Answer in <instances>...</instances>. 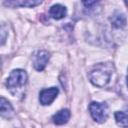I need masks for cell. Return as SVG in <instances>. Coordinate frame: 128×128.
<instances>
[{
    "label": "cell",
    "mask_w": 128,
    "mask_h": 128,
    "mask_svg": "<svg viewBox=\"0 0 128 128\" xmlns=\"http://www.w3.org/2000/svg\"><path fill=\"white\" fill-rule=\"evenodd\" d=\"M66 8L60 4H56V5H53L50 10H49V14L52 18L56 19V20H59V19H62L65 17L66 15Z\"/></svg>",
    "instance_id": "ba28073f"
},
{
    "label": "cell",
    "mask_w": 128,
    "mask_h": 128,
    "mask_svg": "<svg viewBox=\"0 0 128 128\" xmlns=\"http://www.w3.org/2000/svg\"><path fill=\"white\" fill-rule=\"evenodd\" d=\"M125 4H126V5L128 6V1H125Z\"/></svg>",
    "instance_id": "4fadbf2b"
},
{
    "label": "cell",
    "mask_w": 128,
    "mask_h": 128,
    "mask_svg": "<svg viewBox=\"0 0 128 128\" xmlns=\"http://www.w3.org/2000/svg\"><path fill=\"white\" fill-rule=\"evenodd\" d=\"M41 4V1H33V0H26V1H8L4 2V5L6 6H24V7H34Z\"/></svg>",
    "instance_id": "9c48e42d"
},
{
    "label": "cell",
    "mask_w": 128,
    "mask_h": 128,
    "mask_svg": "<svg viewBox=\"0 0 128 128\" xmlns=\"http://www.w3.org/2000/svg\"><path fill=\"white\" fill-rule=\"evenodd\" d=\"M115 120L119 126L123 128H128V114L118 111L115 113Z\"/></svg>",
    "instance_id": "8fae6325"
},
{
    "label": "cell",
    "mask_w": 128,
    "mask_h": 128,
    "mask_svg": "<svg viewBox=\"0 0 128 128\" xmlns=\"http://www.w3.org/2000/svg\"><path fill=\"white\" fill-rule=\"evenodd\" d=\"M90 114L92 118L99 122L102 123L106 121L108 117V107L105 103H99V102H92L89 106Z\"/></svg>",
    "instance_id": "3957f363"
},
{
    "label": "cell",
    "mask_w": 128,
    "mask_h": 128,
    "mask_svg": "<svg viewBox=\"0 0 128 128\" xmlns=\"http://www.w3.org/2000/svg\"><path fill=\"white\" fill-rule=\"evenodd\" d=\"M126 79H127V86H128V74H127V77H126Z\"/></svg>",
    "instance_id": "7c38bea8"
},
{
    "label": "cell",
    "mask_w": 128,
    "mask_h": 128,
    "mask_svg": "<svg viewBox=\"0 0 128 128\" xmlns=\"http://www.w3.org/2000/svg\"><path fill=\"white\" fill-rule=\"evenodd\" d=\"M69 118H70V111L68 109H62L53 115L52 120L56 125H63L69 120Z\"/></svg>",
    "instance_id": "8992f818"
},
{
    "label": "cell",
    "mask_w": 128,
    "mask_h": 128,
    "mask_svg": "<svg viewBox=\"0 0 128 128\" xmlns=\"http://www.w3.org/2000/svg\"><path fill=\"white\" fill-rule=\"evenodd\" d=\"M111 23L116 28H121L126 25V17L122 13H115L111 17Z\"/></svg>",
    "instance_id": "30bf717a"
},
{
    "label": "cell",
    "mask_w": 128,
    "mask_h": 128,
    "mask_svg": "<svg viewBox=\"0 0 128 128\" xmlns=\"http://www.w3.org/2000/svg\"><path fill=\"white\" fill-rule=\"evenodd\" d=\"M48 60H49V53L47 51H45V50H41L35 55L33 65H34L36 70L42 71L45 68Z\"/></svg>",
    "instance_id": "5b68a950"
},
{
    "label": "cell",
    "mask_w": 128,
    "mask_h": 128,
    "mask_svg": "<svg viewBox=\"0 0 128 128\" xmlns=\"http://www.w3.org/2000/svg\"><path fill=\"white\" fill-rule=\"evenodd\" d=\"M26 82H27L26 72L22 69H16L10 73V76L7 79L6 85H7V88L9 89V91L14 96H16L22 91Z\"/></svg>",
    "instance_id": "7a4b0ae2"
},
{
    "label": "cell",
    "mask_w": 128,
    "mask_h": 128,
    "mask_svg": "<svg viewBox=\"0 0 128 128\" xmlns=\"http://www.w3.org/2000/svg\"><path fill=\"white\" fill-rule=\"evenodd\" d=\"M58 88L56 87H51L48 89H43L40 94H39V101L42 105H49L51 104L54 99L56 98V96L58 95Z\"/></svg>",
    "instance_id": "277c9868"
},
{
    "label": "cell",
    "mask_w": 128,
    "mask_h": 128,
    "mask_svg": "<svg viewBox=\"0 0 128 128\" xmlns=\"http://www.w3.org/2000/svg\"><path fill=\"white\" fill-rule=\"evenodd\" d=\"M113 71V65L110 63H100L93 67L89 72L90 81L97 87H103L110 81Z\"/></svg>",
    "instance_id": "6da1fadb"
},
{
    "label": "cell",
    "mask_w": 128,
    "mask_h": 128,
    "mask_svg": "<svg viewBox=\"0 0 128 128\" xmlns=\"http://www.w3.org/2000/svg\"><path fill=\"white\" fill-rule=\"evenodd\" d=\"M0 111H1V116L4 118H11L14 115V110L11 106V104L6 100L4 97H1V102H0Z\"/></svg>",
    "instance_id": "52a82bcc"
}]
</instances>
